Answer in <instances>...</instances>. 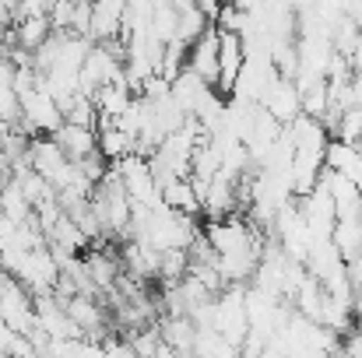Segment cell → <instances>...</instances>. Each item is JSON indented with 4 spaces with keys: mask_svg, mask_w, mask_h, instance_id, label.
Returning a JSON list of instances; mask_svg holds the SVG:
<instances>
[{
    "mask_svg": "<svg viewBox=\"0 0 362 358\" xmlns=\"http://www.w3.org/2000/svg\"><path fill=\"white\" fill-rule=\"evenodd\" d=\"M187 267H190V256H187V249H180V246H169V249H162V253H158V281H162V285H173V281H180V278L187 274Z\"/></svg>",
    "mask_w": 362,
    "mask_h": 358,
    "instance_id": "8",
    "label": "cell"
},
{
    "mask_svg": "<svg viewBox=\"0 0 362 358\" xmlns=\"http://www.w3.org/2000/svg\"><path fill=\"white\" fill-rule=\"evenodd\" d=\"M187 67H190L201 81L215 85V78H218V25H208V28L190 42V49H187Z\"/></svg>",
    "mask_w": 362,
    "mask_h": 358,
    "instance_id": "4",
    "label": "cell"
},
{
    "mask_svg": "<svg viewBox=\"0 0 362 358\" xmlns=\"http://www.w3.org/2000/svg\"><path fill=\"white\" fill-rule=\"evenodd\" d=\"M334 133H338L341 141L356 144V141L362 137V106H349V109H341V117H338V126H334Z\"/></svg>",
    "mask_w": 362,
    "mask_h": 358,
    "instance_id": "9",
    "label": "cell"
},
{
    "mask_svg": "<svg viewBox=\"0 0 362 358\" xmlns=\"http://www.w3.org/2000/svg\"><path fill=\"white\" fill-rule=\"evenodd\" d=\"M18 106H21V119L14 123V130L35 137V133H53L60 123H64V113L57 106V99L49 92H42L39 85H28L18 92Z\"/></svg>",
    "mask_w": 362,
    "mask_h": 358,
    "instance_id": "1",
    "label": "cell"
},
{
    "mask_svg": "<svg viewBox=\"0 0 362 358\" xmlns=\"http://www.w3.org/2000/svg\"><path fill=\"white\" fill-rule=\"evenodd\" d=\"M257 106H264L267 113L274 119H281V123H288V119H296L303 113V95H299V88H296V81L292 78H285V74H278L264 92H260V99H257Z\"/></svg>",
    "mask_w": 362,
    "mask_h": 358,
    "instance_id": "3",
    "label": "cell"
},
{
    "mask_svg": "<svg viewBox=\"0 0 362 358\" xmlns=\"http://www.w3.org/2000/svg\"><path fill=\"white\" fill-rule=\"evenodd\" d=\"M49 137L64 148L67 158H85V155L95 151V126H85V123H71V119H64Z\"/></svg>",
    "mask_w": 362,
    "mask_h": 358,
    "instance_id": "6",
    "label": "cell"
},
{
    "mask_svg": "<svg viewBox=\"0 0 362 358\" xmlns=\"http://www.w3.org/2000/svg\"><path fill=\"white\" fill-rule=\"evenodd\" d=\"M243 60H246V53H243V35L240 32H229V28H218V78H215L211 88H215L222 99H233L236 78H240V71H243Z\"/></svg>",
    "mask_w": 362,
    "mask_h": 358,
    "instance_id": "2",
    "label": "cell"
},
{
    "mask_svg": "<svg viewBox=\"0 0 362 358\" xmlns=\"http://www.w3.org/2000/svg\"><path fill=\"white\" fill-rule=\"evenodd\" d=\"M11 32H14V46H18V49L35 53V49L49 39L53 21H49V14H21V18L11 21Z\"/></svg>",
    "mask_w": 362,
    "mask_h": 358,
    "instance_id": "5",
    "label": "cell"
},
{
    "mask_svg": "<svg viewBox=\"0 0 362 358\" xmlns=\"http://www.w3.org/2000/svg\"><path fill=\"white\" fill-rule=\"evenodd\" d=\"M162 204H165L169 211H176V215H190V218L201 215V201H197V190H194L190 176L169 179V183L162 186Z\"/></svg>",
    "mask_w": 362,
    "mask_h": 358,
    "instance_id": "7",
    "label": "cell"
},
{
    "mask_svg": "<svg viewBox=\"0 0 362 358\" xmlns=\"http://www.w3.org/2000/svg\"><path fill=\"white\" fill-rule=\"evenodd\" d=\"M194 4H197V7H201V11L211 18V21H215V14H218V7H222V0H194Z\"/></svg>",
    "mask_w": 362,
    "mask_h": 358,
    "instance_id": "11",
    "label": "cell"
},
{
    "mask_svg": "<svg viewBox=\"0 0 362 358\" xmlns=\"http://www.w3.org/2000/svg\"><path fill=\"white\" fill-rule=\"evenodd\" d=\"M14 11H18V0H0V21L4 25L14 21Z\"/></svg>",
    "mask_w": 362,
    "mask_h": 358,
    "instance_id": "10",
    "label": "cell"
}]
</instances>
